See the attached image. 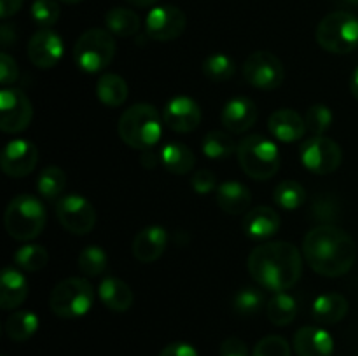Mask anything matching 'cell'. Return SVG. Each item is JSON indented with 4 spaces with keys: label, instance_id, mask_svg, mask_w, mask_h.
I'll return each instance as SVG.
<instances>
[{
    "label": "cell",
    "instance_id": "obj_1",
    "mask_svg": "<svg viewBox=\"0 0 358 356\" xmlns=\"http://www.w3.org/2000/svg\"><path fill=\"white\" fill-rule=\"evenodd\" d=\"M303 253L315 272L327 278H339L353 267L357 244L346 230L336 225H318L306 234Z\"/></svg>",
    "mask_w": 358,
    "mask_h": 356
},
{
    "label": "cell",
    "instance_id": "obj_2",
    "mask_svg": "<svg viewBox=\"0 0 358 356\" xmlns=\"http://www.w3.org/2000/svg\"><path fill=\"white\" fill-rule=\"evenodd\" d=\"M247 265L250 276L262 288L276 293L292 288L303 274L301 251L287 241H271L254 248Z\"/></svg>",
    "mask_w": 358,
    "mask_h": 356
},
{
    "label": "cell",
    "instance_id": "obj_3",
    "mask_svg": "<svg viewBox=\"0 0 358 356\" xmlns=\"http://www.w3.org/2000/svg\"><path fill=\"white\" fill-rule=\"evenodd\" d=\"M161 115L149 103H136L122 112L117 131L122 142L135 150L152 149L163 135Z\"/></svg>",
    "mask_w": 358,
    "mask_h": 356
},
{
    "label": "cell",
    "instance_id": "obj_4",
    "mask_svg": "<svg viewBox=\"0 0 358 356\" xmlns=\"http://www.w3.org/2000/svg\"><path fill=\"white\" fill-rule=\"evenodd\" d=\"M241 170L254 180H269L280 170L282 156L275 142L262 135L245 136L238 145Z\"/></svg>",
    "mask_w": 358,
    "mask_h": 356
},
{
    "label": "cell",
    "instance_id": "obj_5",
    "mask_svg": "<svg viewBox=\"0 0 358 356\" xmlns=\"http://www.w3.org/2000/svg\"><path fill=\"white\" fill-rule=\"evenodd\" d=\"M3 223L9 236L14 239H35L45 227V209L35 195H16L7 206Z\"/></svg>",
    "mask_w": 358,
    "mask_h": 356
},
{
    "label": "cell",
    "instance_id": "obj_6",
    "mask_svg": "<svg viewBox=\"0 0 358 356\" xmlns=\"http://www.w3.org/2000/svg\"><path fill=\"white\" fill-rule=\"evenodd\" d=\"M317 42L332 54H348L358 47V17L350 13H331L318 23Z\"/></svg>",
    "mask_w": 358,
    "mask_h": 356
},
{
    "label": "cell",
    "instance_id": "obj_7",
    "mask_svg": "<svg viewBox=\"0 0 358 356\" xmlns=\"http://www.w3.org/2000/svg\"><path fill=\"white\" fill-rule=\"evenodd\" d=\"M94 302V288L84 278H66L52 288L49 307L63 320L84 316Z\"/></svg>",
    "mask_w": 358,
    "mask_h": 356
},
{
    "label": "cell",
    "instance_id": "obj_8",
    "mask_svg": "<svg viewBox=\"0 0 358 356\" xmlns=\"http://www.w3.org/2000/svg\"><path fill=\"white\" fill-rule=\"evenodd\" d=\"M115 54V40L103 28H91L77 38L73 45V61L83 72L96 73L107 68Z\"/></svg>",
    "mask_w": 358,
    "mask_h": 356
},
{
    "label": "cell",
    "instance_id": "obj_9",
    "mask_svg": "<svg viewBox=\"0 0 358 356\" xmlns=\"http://www.w3.org/2000/svg\"><path fill=\"white\" fill-rule=\"evenodd\" d=\"M301 163L306 170L317 175L334 173L343 161L341 147L327 136L313 135L299 147Z\"/></svg>",
    "mask_w": 358,
    "mask_h": 356
},
{
    "label": "cell",
    "instance_id": "obj_10",
    "mask_svg": "<svg viewBox=\"0 0 358 356\" xmlns=\"http://www.w3.org/2000/svg\"><path fill=\"white\" fill-rule=\"evenodd\" d=\"M243 77L250 86L271 91L282 86L285 79V70H283L282 61L273 52L255 51L245 61Z\"/></svg>",
    "mask_w": 358,
    "mask_h": 356
},
{
    "label": "cell",
    "instance_id": "obj_11",
    "mask_svg": "<svg viewBox=\"0 0 358 356\" xmlns=\"http://www.w3.org/2000/svg\"><path fill=\"white\" fill-rule=\"evenodd\" d=\"M56 216L69 232L86 236L94 229L96 212L86 198L77 194L65 195L56 202Z\"/></svg>",
    "mask_w": 358,
    "mask_h": 356
},
{
    "label": "cell",
    "instance_id": "obj_12",
    "mask_svg": "<svg viewBox=\"0 0 358 356\" xmlns=\"http://www.w3.org/2000/svg\"><path fill=\"white\" fill-rule=\"evenodd\" d=\"M34 107L27 94L17 87H3L0 93V129L20 133L30 126Z\"/></svg>",
    "mask_w": 358,
    "mask_h": 356
},
{
    "label": "cell",
    "instance_id": "obj_13",
    "mask_svg": "<svg viewBox=\"0 0 358 356\" xmlns=\"http://www.w3.org/2000/svg\"><path fill=\"white\" fill-rule=\"evenodd\" d=\"M184 10L175 6H157L147 14L145 31L150 38L159 42L175 40L185 30Z\"/></svg>",
    "mask_w": 358,
    "mask_h": 356
},
{
    "label": "cell",
    "instance_id": "obj_14",
    "mask_svg": "<svg viewBox=\"0 0 358 356\" xmlns=\"http://www.w3.org/2000/svg\"><path fill=\"white\" fill-rule=\"evenodd\" d=\"M65 52L63 38L51 28H41L28 42V58L37 68H52L59 63Z\"/></svg>",
    "mask_w": 358,
    "mask_h": 356
},
{
    "label": "cell",
    "instance_id": "obj_15",
    "mask_svg": "<svg viewBox=\"0 0 358 356\" xmlns=\"http://www.w3.org/2000/svg\"><path fill=\"white\" fill-rule=\"evenodd\" d=\"M38 161V150L28 140H13L2 150L0 166L10 178H21L35 170Z\"/></svg>",
    "mask_w": 358,
    "mask_h": 356
},
{
    "label": "cell",
    "instance_id": "obj_16",
    "mask_svg": "<svg viewBox=\"0 0 358 356\" xmlns=\"http://www.w3.org/2000/svg\"><path fill=\"white\" fill-rule=\"evenodd\" d=\"M163 122L177 133H191L201 122V108L192 98L175 96L164 107Z\"/></svg>",
    "mask_w": 358,
    "mask_h": 356
},
{
    "label": "cell",
    "instance_id": "obj_17",
    "mask_svg": "<svg viewBox=\"0 0 358 356\" xmlns=\"http://www.w3.org/2000/svg\"><path fill=\"white\" fill-rule=\"evenodd\" d=\"M257 105L247 96L231 98L222 108V124L231 133H245L257 121Z\"/></svg>",
    "mask_w": 358,
    "mask_h": 356
},
{
    "label": "cell",
    "instance_id": "obj_18",
    "mask_svg": "<svg viewBox=\"0 0 358 356\" xmlns=\"http://www.w3.org/2000/svg\"><path fill=\"white\" fill-rule=\"evenodd\" d=\"M294 351L297 356H332L334 339L318 327H303L294 335Z\"/></svg>",
    "mask_w": 358,
    "mask_h": 356
},
{
    "label": "cell",
    "instance_id": "obj_19",
    "mask_svg": "<svg viewBox=\"0 0 358 356\" xmlns=\"http://www.w3.org/2000/svg\"><path fill=\"white\" fill-rule=\"evenodd\" d=\"M168 234L163 227L149 225L140 230L133 239V255L142 264L156 262L166 250Z\"/></svg>",
    "mask_w": 358,
    "mask_h": 356
},
{
    "label": "cell",
    "instance_id": "obj_20",
    "mask_svg": "<svg viewBox=\"0 0 358 356\" xmlns=\"http://www.w3.org/2000/svg\"><path fill=\"white\" fill-rule=\"evenodd\" d=\"M268 128L276 140L285 143L297 142L306 133V122L297 112L290 108H280L269 115Z\"/></svg>",
    "mask_w": 358,
    "mask_h": 356
},
{
    "label": "cell",
    "instance_id": "obj_21",
    "mask_svg": "<svg viewBox=\"0 0 358 356\" xmlns=\"http://www.w3.org/2000/svg\"><path fill=\"white\" fill-rule=\"evenodd\" d=\"M280 215L269 206H257L243 218V230L252 239H266L278 232Z\"/></svg>",
    "mask_w": 358,
    "mask_h": 356
},
{
    "label": "cell",
    "instance_id": "obj_22",
    "mask_svg": "<svg viewBox=\"0 0 358 356\" xmlns=\"http://www.w3.org/2000/svg\"><path fill=\"white\" fill-rule=\"evenodd\" d=\"M28 297V281L14 267H6L0 276V307L3 311L21 306Z\"/></svg>",
    "mask_w": 358,
    "mask_h": 356
},
{
    "label": "cell",
    "instance_id": "obj_23",
    "mask_svg": "<svg viewBox=\"0 0 358 356\" xmlns=\"http://www.w3.org/2000/svg\"><path fill=\"white\" fill-rule=\"evenodd\" d=\"M98 295H100L101 304L107 309L115 311V313L128 311L133 304V292L129 285H126L122 279L115 278V276H108V278L101 279Z\"/></svg>",
    "mask_w": 358,
    "mask_h": 356
},
{
    "label": "cell",
    "instance_id": "obj_24",
    "mask_svg": "<svg viewBox=\"0 0 358 356\" xmlns=\"http://www.w3.org/2000/svg\"><path fill=\"white\" fill-rule=\"evenodd\" d=\"M252 194L240 181H224L217 188V205L229 215H241L250 208Z\"/></svg>",
    "mask_w": 358,
    "mask_h": 356
},
{
    "label": "cell",
    "instance_id": "obj_25",
    "mask_svg": "<svg viewBox=\"0 0 358 356\" xmlns=\"http://www.w3.org/2000/svg\"><path fill=\"white\" fill-rule=\"evenodd\" d=\"M348 300L341 293H325L313 302V320L322 325H336L348 314Z\"/></svg>",
    "mask_w": 358,
    "mask_h": 356
},
{
    "label": "cell",
    "instance_id": "obj_26",
    "mask_svg": "<svg viewBox=\"0 0 358 356\" xmlns=\"http://www.w3.org/2000/svg\"><path fill=\"white\" fill-rule=\"evenodd\" d=\"M161 164L173 175H185L194 168L196 156L187 145L180 142H168L161 147Z\"/></svg>",
    "mask_w": 358,
    "mask_h": 356
},
{
    "label": "cell",
    "instance_id": "obj_27",
    "mask_svg": "<svg viewBox=\"0 0 358 356\" xmlns=\"http://www.w3.org/2000/svg\"><path fill=\"white\" fill-rule=\"evenodd\" d=\"M96 96L107 107H121L128 98V84L117 73H105L98 79Z\"/></svg>",
    "mask_w": 358,
    "mask_h": 356
},
{
    "label": "cell",
    "instance_id": "obj_28",
    "mask_svg": "<svg viewBox=\"0 0 358 356\" xmlns=\"http://www.w3.org/2000/svg\"><path fill=\"white\" fill-rule=\"evenodd\" d=\"M105 24L112 35L117 37H131L140 30V17L126 7H114L105 14Z\"/></svg>",
    "mask_w": 358,
    "mask_h": 356
},
{
    "label": "cell",
    "instance_id": "obj_29",
    "mask_svg": "<svg viewBox=\"0 0 358 356\" xmlns=\"http://www.w3.org/2000/svg\"><path fill=\"white\" fill-rule=\"evenodd\" d=\"M37 328L38 318L31 311H16L6 320V334L14 342L28 341L30 337H34Z\"/></svg>",
    "mask_w": 358,
    "mask_h": 356
},
{
    "label": "cell",
    "instance_id": "obj_30",
    "mask_svg": "<svg viewBox=\"0 0 358 356\" xmlns=\"http://www.w3.org/2000/svg\"><path fill=\"white\" fill-rule=\"evenodd\" d=\"M269 321L276 327H287L292 323L297 316V302L289 293L280 292L273 297L266 307Z\"/></svg>",
    "mask_w": 358,
    "mask_h": 356
},
{
    "label": "cell",
    "instance_id": "obj_31",
    "mask_svg": "<svg viewBox=\"0 0 358 356\" xmlns=\"http://www.w3.org/2000/svg\"><path fill=\"white\" fill-rule=\"evenodd\" d=\"M201 149L208 159H226L231 154L238 152V145L233 136L224 131H219V129L205 135Z\"/></svg>",
    "mask_w": 358,
    "mask_h": 356
},
{
    "label": "cell",
    "instance_id": "obj_32",
    "mask_svg": "<svg viewBox=\"0 0 358 356\" xmlns=\"http://www.w3.org/2000/svg\"><path fill=\"white\" fill-rule=\"evenodd\" d=\"M66 185V175L62 168L58 166H48L42 170V173L38 175L37 180V188L41 192V195H44L48 201H55L56 198L62 195V192L65 191Z\"/></svg>",
    "mask_w": 358,
    "mask_h": 356
},
{
    "label": "cell",
    "instance_id": "obj_33",
    "mask_svg": "<svg viewBox=\"0 0 358 356\" xmlns=\"http://www.w3.org/2000/svg\"><path fill=\"white\" fill-rule=\"evenodd\" d=\"M49 253L41 244H24L20 246L14 253V264L20 265L23 271H41L48 265Z\"/></svg>",
    "mask_w": 358,
    "mask_h": 356
},
{
    "label": "cell",
    "instance_id": "obj_34",
    "mask_svg": "<svg viewBox=\"0 0 358 356\" xmlns=\"http://www.w3.org/2000/svg\"><path fill=\"white\" fill-rule=\"evenodd\" d=\"M77 262H79V269L83 274L90 276V278H98L107 269L108 257L103 248L96 246V244H90V246L80 251Z\"/></svg>",
    "mask_w": 358,
    "mask_h": 356
},
{
    "label": "cell",
    "instance_id": "obj_35",
    "mask_svg": "<svg viewBox=\"0 0 358 356\" xmlns=\"http://www.w3.org/2000/svg\"><path fill=\"white\" fill-rule=\"evenodd\" d=\"M236 72V65L227 54H212L203 61V73L213 82H226Z\"/></svg>",
    "mask_w": 358,
    "mask_h": 356
},
{
    "label": "cell",
    "instance_id": "obj_36",
    "mask_svg": "<svg viewBox=\"0 0 358 356\" xmlns=\"http://www.w3.org/2000/svg\"><path fill=\"white\" fill-rule=\"evenodd\" d=\"M306 201V191L299 181L285 180L276 187L275 202L285 209H297Z\"/></svg>",
    "mask_w": 358,
    "mask_h": 356
},
{
    "label": "cell",
    "instance_id": "obj_37",
    "mask_svg": "<svg viewBox=\"0 0 358 356\" xmlns=\"http://www.w3.org/2000/svg\"><path fill=\"white\" fill-rule=\"evenodd\" d=\"M264 306V295L257 288H243L234 295L233 309L241 316H252Z\"/></svg>",
    "mask_w": 358,
    "mask_h": 356
},
{
    "label": "cell",
    "instance_id": "obj_38",
    "mask_svg": "<svg viewBox=\"0 0 358 356\" xmlns=\"http://www.w3.org/2000/svg\"><path fill=\"white\" fill-rule=\"evenodd\" d=\"M332 119H334V114H332L331 108L327 105L317 103L313 107L308 108L306 115H304V122H306V128L310 129L313 135L320 136L331 128Z\"/></svg>",
    "mask_w": 358,
    "mask_h": 356
},
{
    "label": "cell",
    "instance_id": "obj_39",
    "mask_svg": "<svg viewBox=\"0 0 358 356\" xmlns=\"http://www.w3.org/2000/svg\"><path fill=\"white\" fill-rule=\"evenodd\" d=\"M31 17L41 28H49L59 20V6L56 0H34Z\"/></svg>",
    "mask_w": 358,
    "mask_h": 356
},
{
    "label": "cell",
    "instance_id": "obj_40",
    "mask_svg": "<svg viewBox=\"0 0 358 356\" xmlns=\"http://www.w3.org/2000/svg\"><path fill=\"white\" fill-rule=\"evenodd\" d=\"M252 356H290V344L280 335H268L257 342Z\"/></svg>",
    "mask_w": 358,
    "mask_h": 356
},
{
    "label": "cell",
    "instance_id": "obj_41",
    "mask_svg": "<svg viewBox=\"0 0 358 356\" xmlns=\"http://www.w3.org/2000/svg\"><path fill=\"white\" fill-rule=\"evenodd\" d=\"M191 187L194 188L196 194L199 195H206L210 192H213L217 187V178L215 175L212 173L210 170H199L192 175L191 178Z\"/></svg>",
    "mask_w": 358,
    "mask_h": 356
},
{
    "label": "cell",
    "instance_id": "obj_42",
    "mask_svg": "<svg viewBox=\"0 0 358 356\" xmlns=\"http://www.w3.org/2000/svg\"><path fill=\"white\" fill-rule=\"evenodd\" d=\"M17 75H20V72H17V65L14 58L7 52H2L0 54V79H2L0 82H2V86H13L17 80Z\"/></svg>",
    "mask_w": 358,
    "mask_h": 356
},
{
    "label": "cell",
    "instance_id": "obj_43",
    "mask_svg": "<svg viewBox=\"0 0 358 356\" xmlns=\"http://www.w3.org/2000/svg\"><path fill=\"white\" fill-rule=\"evenodd\" d=\"M220 356H248V348L241 339L229 337L220 346Z\"/></svg>",
    "mask_w": 358,
    "mask_h": 356
},
{
    "label": "cell",
    "instance_id": "obj_44",
    "mask_svg": "<svg viewBox=\"0 0 358 356\" xmlns=\"http://www.w3.org/2000/svg\"><path fill=\"white\" fill-rule=\"evenodd\" d=\"M159 356H198V351L187 342H173V344H168L159 353Z\"/></svg>",
    "mask_w": 358,
    "mask_h": 356
},
{
    "label": "cell",
    "instance_id": "obj_45",
    "mask_svg": "<svg viewBox=\"0 0 358 356\" xmlns=\"http://www.w3.org/2000/svg\"><path fill=\"white\" fill-rule=\"evenodd\" d=\"M140 163H142L143 168H147V170H152V168H156L157 163L161 164L159 150H154V147L152 149L142 150V154H140Z\"/></svg>",
    "mask_w": 358,
    "mask_h": 356
},
{
    "label": "cell",
    "instance_id": "obj_46",
    "mask_svg": "<svg viewBox=\"0 0 358 356\" xmlns=\"http://www.w3.org/2000/svg\"><path fill=\"white\" fill-rule=\"evenodd\" d=\"M21 6H23V0H0V17L7 20L14 16L21 9Z\"/></svg>",
    "mask_w": 358,
    "mask_h": 356
},
{
    "label": "cell",
    "instance_id": "obj_47",
    "mask_svg": "<svg viewBox=\"0 0 358 356\" xmlns=\"http://www.w3.org/2000/svg\"><path fill=\"white\" fill-rule=\"evenodd\" d=\"M128 3H131V6L135 7H150L154 6V3H157L159 0H126Z\"/></svg>",
    "mask_w": 358,
    "mask_h": 356
},
{
    "label": "cell",
    "instance_id": "obj_48",
    "mask_svg": "<svg viewBox=\"0 0 358 356\" xmlns=\"http://www.w3.org/2000/svg\"><path fill=\"white\" fill-rule=\"evenodd\" d=\"M350 89H352V94L358 100V66L352 75V82H350Z\"/></svg>",
    "mask_w": 358,
    "mask_h": 356
},
{
    "label": "cell",
    "instance_id": "obj_49",
    "mask_svg": "<svg viewBox=\"0 0 358 356\" xmlns=\"http://www.w3.org/2000/svg\"><path fill=\"white\" fill-rule=\"evenodd\" d=\"M59 2H63V3H79V2H83V0H59Z\"/></svg>",
    "mask_w": 358,
    "mask_h": 356
},
{
    "label": "cell",
    "instance_id": "obj_50",
    "mask_svg": "<svg viewBox=\"0 0 358 356\" xmlns=\"http://www.w3.org/2000/svg\"><path fill=\"white\" fill-rule=\"evenodd\" d=\"M348 3H353V6H358V0H346Z\"/></svg>",
    "mask_w": 358,
    "mask_h": 356
}]
</instances>
